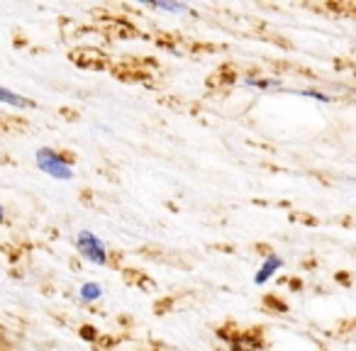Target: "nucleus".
<instances>
[{
  "mask_svg": "<svg viewBox=\"0 0 356 351\" xmlns=\"http://www.w3.org/2000/svg\"><path fill=\"white\" fill-rule=\"evenodd\" d=\"M100 295H103V288H100L98 283H86V286L81 288V297H83V300H98Z\"/></svg>",
  "mask_w": 356,
  "mask_h": 351,
  "instance_id": "39448f33",
  "label": "nucleus"
},
{
  "mask_svg": "<svg viewBox=\"0 0 356 351\" xmlns=\"http://www.w3.org/2000/svg\"><path fill=\"white\" fill-rule=\"evenodd\" d=\"M37 166L59 181L74 179V171H71V166L66 163V158L61 156V154H56L54 149H40V152H37Z\"/></svg>",
  "mask_w": 356,
  "mask_h": 351,
  "instance_id": "f257e3e1",
  "label": "nucleus"
},
{
  "mask_svg": "<svg viewBox=\"0 0 356 351\" xmlns=\"http://www.w3.org/2000/svg\"><path fill=\"white\" fill-rule=\"evenodd\" d=\"M281 266H283L281 256H276V254H268L266 261H264V266L259 268V273H257V276H254V283H257V286H261V283H266L268 278H271L273 273H276Z\"/></svg>",
  "mask_w": 356,
  "mask_h": 351,
  "instance_id": "7ed1b4c3",
  "label": "nucleus"
},
{
  "mask_svg": "<svg viewBox=\"0 0 356 351\" xmlns=\"http://www.w3.org/2000/svg\"><path fill=\"white\" fill-rule=\"evenodd\" d=\"M76 247L83 254L88 261H93L95 266H105L108 263V254H105V244L95 237L93 232H81L79 239H76Z\"/></svg>",
  "mask_w": 356,
  "mask_h": 351,
  "instance_id": "f03ea898",
  "label": "nucleus"
},
{
  "mask_svg": "<svg viewBox=\"0 0 356 351\" xmlns=\"http://www.w3.org/2000/svg\"><path fill=\"white\" fill-rule=\"evenodd\" d=\"M0 103L15 105V108H27V105H30L25 98H22V95H17V93H13V90L3 88V85H0Z\"/></svg>",
  "mask_w": 356,
  "mask_h": 351,
  "instance_id": "20e7f679",
  "label": "nucleus"
},
{
  "mask_svg": "<svg viewBox=\"0 0 356 351\" xmlns=\"http://www.w3.org/2000/svg\"><path fill=\"white\" fill-rule=\"evenodd\" d=\"M154 8H159V10H168V13H193L188 6H184V3H154Z\"/></svg>",
  "mask_w": 356,
  "mask_h": 351,
  "instance_id": "423d86ee",
  "label": "nucleus"
},
{
  "mask_svg": "<svg viewBox=\"0 0 356 351\" xmlns=\"http://www.w3.org/2000/svg\"><path fill=\"white\" fill-rule=\"evenodd\" d=\"M0 222H3V208H0Z\"/></svg>",
  "mask_w": 356,
  "mask_h": 351,
  "instance_id": "0eeeda50",
  "label": "nucleus"
}]
</instances>
